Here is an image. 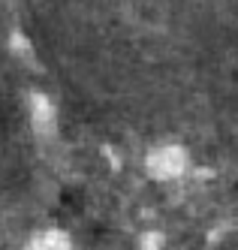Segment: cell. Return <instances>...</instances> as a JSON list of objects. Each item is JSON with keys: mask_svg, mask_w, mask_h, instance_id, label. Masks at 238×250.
Returning <instances> with one entry per match:
<instances>
[{"mask_svg": "<svg viewBox=\"0 0 238 250\" xmlns=\"http://www.w3.org/2000/svg\"><path fill=\"white\" fill-rule=\"evenodd\" d=\"M30 250H72L69 247V238L58 229H48V232H40L33 241H30Z\"/></svg>", "mask_w": 238, "mask_h": 250, "instance_id": "3957f363", "label": "cell"}, {"mask_svg": "<svg viewBox=\"0 0 238 250\" xmlns=\"http://www.w3.org/2000/svg\"><path fill=\"white\" fill-rule=\"evenodd\" d=\"M145 169H148V175L160 178V181H172V178L184 175L187 154L178 145H157L154 151H148V157H145Z\"/></svg>", "mask_w": 238, "mask_h": 250, "instance_id": "6da1fadb", "label": "cell"}, {"mask_svg": "<svg viewBox=\"0 0 238 250\" xmlns=\"http://www.w3.org/2000/svg\"><path fill=\"white\" fill-rule=\"evenodd\" d=\"M30 124L40 136H48L54 130V105L45 94H33L30 97Z\"/></svg>", "mask_w": 238, "mask_h": 250, "instance_id": "7a4b0ae2", "label": "cell"}]
</instances>
